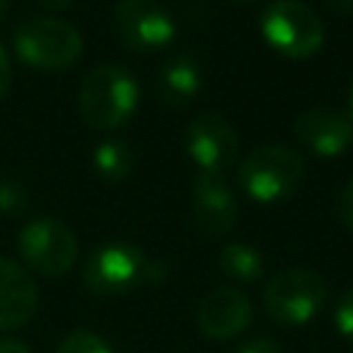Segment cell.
<instances>
[{"label": "cell", "mask_w": 353, "mask_h": 353, "mask_svg": "<svg viewBox=\"0 0 353 353\" xmlns=\"http://www.w3.org/2000/svg\"><path fill=\"white\" fill-rule=\"evenodd\" d=\"M138 108V80L119 63L94 66L77 91L80 119L99 132H113L130 121Z\"/></svg>", "instance_id": "6da1fadb"}, {"label": "cell", "mask_w": 353, "mask_h": 353, "mask_svg": "<svg viewBox=\"0 0 353 353\" xmlns=\"http://www.w3.org/2000/svg\"><path fill=\"white\" fill-rule=\"evenodd\" d=\"M237 182L251 201H284L303 182V157L284 143H262L240 160Z\"/></svg>", "instance_id": "7a4b0ae2"}, {"label": "cell", "mask_w": 353, "mask_h": 353, "mask_svg": "<svg viewBox=\"0 0 353 353\" xmlns=\"http://www.w3.org/2000/svg\"><path fill=\"white\" fill-rule=\"evenodd\" d=\"M14 55L39 72H61L80 61L83 36L61 17H30L14 30Z\"/></svg>", "instance_id": "3957f363"}, {"label": "cell", "mask_w": 353, "mask_h": 353, "mask_svg": "<svg viewBox=\"0 0 353 353\" xmlns=\"http://www.w3.org/2000/svg\"><path fill=\"white\" fill-rule=\"evenodd\" d=\"M259 33L268 47L290 61L312 58L323 47V19L301 0H273L259 17Z\"/></svg>", "instance_id": "277c9868"}, {"label": "cell", "mask_w": 353, "mask_h": 353, "mask_svg": "<svg viewBox=\"0 0 353 353\" xmlns=\"http://www.w3.org/2000/svg\"><path fill=\"white\" fill-rule=\"evenodd\" d=\"M146 265L149 259L138 245L110 240L105 245H97L85 256L80 281L97 298H119L146 281Z\"/></svg>", "instance_id": "5b68a950"}, {"label": "cell", "mask_w": 353, "mask_h": 353, "mask_svg": "<svg viewBox=\"0 0 353 353\" xmlns=\"http://www.w3.org/2000/svg\"><path fill=\"white\" fill-rule=\"evenodd\" d=\"M328 298L325 281L306 268H287L276 273L262 290V306L279 325L312 323Z\"/></svg>", "instance_id": "8992f818"}, {"label": "cell", "mask_w": 353, "mask_h": 353, "mask_svg": "<svg viewBox=\"0 0 353 353\" xmlns=\"http://www.w3.org/2000/svg\"><path fill=\"white\" fill-rule=\"evenodd\" d=\"M17 254L39 276H66L77 262V237L58 218H33L17 232Z\"/></svg>", "instance_id": "52a82bcc"}, {"label": "cell", "mask_w": 353, "mask_h": 353, "mask_svg": "<svg viewBox=\"0 0 353 353\" xmlns=\"http://www.w3.org/2000/svg\"><path fill=\"white\" fill-rule=\"evenodd\" d=\"M110 25L116 39L127 50L141 55H154L165 50L176 36L174 17L154 0H119L113 6Z\"/></svg>", "instance_id": "ba28073f"}, {"label": "cell", "mask_w": 353, "mask_h": 353, "mask_svg": "<svg viewBox=\"0 0 353 353\" xmlns=\"http://www.w3.org/2000/svg\"><path fill=\"white\" fill-rule=\"evenodd\" d=\"M185 152L199 174H223L240 152L237 130L218 113H199L185 127Z\"/></svg>", "instance_id": "9c48e42d"}, {"label": "cell", "mask_w": 353, "mask_h": 353, "mask_svg": "<svg viewBox=\"0 0 353 353\" xmlns=\"http://www.w3.org/2000/svg\"><path fill=\"white\" fill-rule=\"evenodd\" d=\"M254 320V306L245 292L234 287L210 290L196 306V325L212 342H226L240 336Z\"/></svg>", "instance_id": "30bf717a"}, {"label": "cell", "mask_w": 353, "mask_h": 353, "mask_svg": "<svg viewBox=\"0 0 353 353\" xmlns=\"http://www.w3.org/2000/svg\"><path fill=\"white\" fill-rule=\"evenodd\" d=\"M298 143L317 157H339L353 143V121L345 110L312 108L295 119L292 127Z\"/></svg>", "instance_id": "8fae6325"}, {"label": "cell", "mask_w": 353, "mask_h": 353, "mask_svg": "<svg viewBox=\"0 0 353 353\" xmlns=\"http://www.w3.org/2000/svg\"><path fill=\"white\" fill-rule=\"evenodd\" d=\"M237 196L221 174L193 176V221L204 237H223L237 223Z\"/></svg>", "instance_id": "7c38bea8"}, {"label": "cell", "mask_w": 353, "mask_h": 353, "mask_svg": "<svg viewBox=\"0 0 353 353\" xmlns=\"http://www.w3.org/2000/svg\"><path fill=\"white\" fill-rule=\"evenodd\" d=\"M39 306V290L30 273L14 259L0 256V331L22 328L33 320Z\"/></svg>", "instance_id": "4fadbf2b"}, {"label": "cell", "mask_w": 353, "mask_h": 353, "mask_svg": "<svg viewBox=\"0 0 353 353\" xmlns=\"http://www.w3.org/2000/svg\"><path fill=\"white\" fill-rule=\"evenodd\" d=\"M201 63L193 52L171 55L157 72V94L168 105H188L201 91Z\"/></svg>", "instance_id": "5bb4252c"}, {"label": "cell", "mask_w": 353, "mask_h": 353, "mask_svg": "<svg viewBox=\"0 0 353 353\" xmlns=\"http://www.w3.org/2000/svg\"><path fill=\"white\" fill-rule=\"evenodd\" d=\"M218 270L234 284H254L265 273V259L248 243H229L218 254Z\"/></svg>", "instance_id": "9a60e30c"}, {"label": "cell", "mask_w": 353, "mask_h": 353, "mask_svg": "<svg viewBox=\"0 0 353 353\" xmlns=\"http://www.w3.org/2000/svg\"><path fill=\"white\" fill-rule=\"evenodd\" d=\"M132 149L127 141H119V138H108L102 143L94 146L91 152V165H94V174L105 182H121L130 176L132 171Z\"/></svg>", "instance_id": "2e32d148"}, {"label": "cell", "mask_w": 353, "mask_h": 353, "mask_svg": "<svg viewBox=\"0 0 353 353\" xmlns=\"http://www.w3.org/2000/svg\"><path fill=\"white\" fill-rule=\"evenodd\" d=\"M28 207H30L28 188L14 176H0V215L17 218V215H25Z\"/></svg>", "instance_id": "e0dca14e"}, {"label": "cell", "mask_w": 353, "mask_h": 353, "mask_svg": "<svg viewBox=\"0 0 353 353\" xmlns=\"http://www.w3.org/2000/svg\"><path fill=\"white\" fill-rule=\"evenodd\" d=\"M55 353H113V347L108 345L105 336H99L94 331H85V328H77V331H69L58 342Z\"/></svg>", "instance_id": "ac0fdd59"}, {"label": "cell", "mask_w": 353, "mask_h": 353, "mask_svg": "<svg viewBox=\"0 0 353 353\" xmlns=\"http://www.w3.org/2000/svg\"><path fill=\"white\" fill-rule=\"evenodd\" d=\"M334 325L339 331V336H345L350 345H353V290L342 292L336 298V306H334Z\"/></svg>", "instance_id": "d6986e66"}, {"label": "cell", "mask_w": 353, "mask_h": 353, "mask_svg": "<svg viewBox=\"0 0 353 353\" xmlns=\"http://www.w3.org/2000/svg\"><path fill=\"white\" fill-rule=\"evenodd\" d=\"M334 210H336L339 223H342L347 232H353V179H350V182H347V185L339 190Z\"/></svg>", "instance_id": "ffe728a7"}, {"label": "cell", "mask_w": 353, "mask_h": 353, "mask_svg": "<svg viewBox=\"0 0 353 353\" xmlns=\"http://www.w3.org/2000/svg\"><path fill=\"white\" fill-rule=\"evenodd\" d=\"M232 353H281V347L268 336H254V339L240 342Z\"/></svg>", "instance_id": "44dd1931"}, {"label": "cell", "mask_w": 353, "mask_h": 353, "mask_svg": "<svg viewBox=\"0 0 353 353\" xmlns=\"http://www.w3.org/2000/svg\"><path fill=\"white\" fill-rule=\"evenodd\" d=\"M8 85H11V61H8V55H6V50L0 44V99L6 97Z\"/></svg>", "instance_id": "7402d4cb"}, {"label": "cell", "mask_w": 353, "mask_h": 353, "mask_svg": "<svg viewBox=\"0 0 353 353\" xmlns=\"http://www.w3.org/2000/svg\"><path fill=\"white\" fill-rule=\"evenodd\" d=\"M0 353H33L22 339H0Z\"/></svg>", "instance_id": "603a6c76"}, {"label": "cell", "mask_w": 353, "mask_h": 353, "mask_svg": "<svg viewBox=\"0 0 353 353\" xmlns=\"http://www.w3.org/2000/svg\"><path fill=\"white\" fill-rule=\"evenodd\" d=\"M328 8L334 14H342V17H353V0H325Z\"/></svg>", "instance_id": "cb8c5ba5"}, {"label": "cell", "mask_w": 353, "mask_h": 353, "mask_svg": "<svg viewBox=\"0 0 353 353\" xmlns=\"http://www.w3.org/2000/svg\"><path fill=\"white\" fill-rule=\"evenodd\" d=\"M41 8H50V11H63V8H69L74 0H36Z\"/></svg>", "instance_id": "d4e9b609"}, {"label": "cell", "mask_w": 353, "mask_h": 353, "mask_svg": "<svg viewBox=\"0 0 353 353\" xmlns=\"http://www.w3.org/2000/svg\"><path fill=\"white\" fill-rule=\"evenodd\" d=\"M347 116H350V121H353V83H350V94H347V110H345Z\"/></svg>", "instance_id": "484cf974"}, {"label": "cell", "mask_w": 353, "mask_h": 353, "mask_svg": "<svg viewBox=\"0 0 353 353\" xmlns=\"http://www.w3.org/2000/svg\"><path fill=\"white\" fill-rule=\"evenodd\" d=\"M8 3H11V0H0V22H3L6 14H8Z\"/></svg>", "instance_id": "4316f807"}]
</instances>
